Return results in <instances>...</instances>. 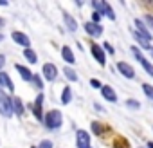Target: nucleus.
Wrapping results in <instances>:
<instances>
[{
    "mask_svg": "<svg viewBox=\"0 0 153 148\" xmlns=\"http://www.w3.org/2000/svg\"><path fill=\"white\" fill-rule=\"evenodd\" d=\"M42 123H43L45 128H49V130H58V128H61V125H63V114H61V110L52 108V110L45 112Z\"/></svg>",
    "mask_w": 153,
    "mask_h": 148,
    "instance_id": "obj_1",
    "label": "nucleus"
},
{
    "mask_svg": "<svg viewBox=\"0 0 153 148\" xmlns=\"http://www.w3.org/2000/svg\"><path fill=\"white\" fill-rule=\"evenodd\" d=\"M11 94L0 89V116L4 117H13V103H11Z\"/></svg>",
    "mask_w": 153,
    "mask_h": 148,
    "instance_id": "obj_2",
    "label": "nucleus"
},
{
    "mask_svg": "<svg viewBox=\"0 0 153 148\" xmlns=\"http://www.w3.org/2000/svg\"><path fill=\"white\" fill-rule=\"evenodd\" d=\"M131 52H133V56H135V60L142 65V69L149 74V76L153 78V63L151 61H148V58H144V54L140 52V49L137 47V45H131Z\"/></svg>",
    "mask_w": 153,
    "mask_h": 148,
    "instance_id": "obj_3",
    "label": "nucleus"
},
{
    "mask_svg": "<svg viewBox=\"0 0 153 148\" xmlns=\"http://www.w3.org/2000/svg\"><path fill=\"white\" fill-rule=\"evenodd\" d=\"M90 54H92V58H94L101 67L106 65V52H105V49L101 47V43L92 42V43H90Z\"/></svg>",
    "mask_w": 153,
    "mask_h": 148,
    "instance_id": "obj_4",
    "label": "nucleus"
},
{
    "mask_svg": "<svg viewBox=\"0 0 153 148\" xmlns=\"http://www.w3.org/2000/svg\"><path fill=\"white\" fill-rule=\"evenodd\" d=\"M43 101H45V94H43V92H40V94L36 96L34 103L29 107V108H31V112L34 114V117H36L40 123L43 121Z\"/></svg>",
    "mask_w": 153,
    "mask_h": 148,
    "instance_id": "obj_5",
    "label": "nucleus"
},
{
    "mask_svg": "<svg viewBox=\"0 0 153 148\" xmlns=\"http://www.w3.org/2000/svg\"><path fill=\"white\" fill-rule=\"evenodd\" d=\"M40 74H42V78L47 80V81H56L58 80V67L54 63L47 61V63L42 65V72Z\"/></svg>",
    "mask_w": 153,
    "mask_h": 148,
    "instance_id": "obj_6",
    "label": "nucleus"
},
{
    "mask_svg": "<svg viewBox=\"0 0 153 148\" xmlns=\"http://www.w3.org/2000/svg\"><path fill=\"white\" fill-rule=\"evenodd\" d=\"M76 146L78 148H92L90 144V134L83 128L76 130Z\"/></svg>",
    "mask_w": 153,
    "mask_h": 148,
    "instance_id": "obj_7",
    "label": "nucleus"
},
{
    "mask_svg": "<svg viewBox=\"0 0 153 148\" xmlns=\"http://www.w3.org/2000/svg\"><path fill=\"white\" fill-rule=\"evenodd\" d=\"M133 29H135V31H137L144 40H148V42H151V40H153V34H151V31L148 29V25L144 24V20H142V18H135V20H133Z\"/></svg>",
    "mask_w": 153,
    "mask_h": 148,
    "instance_id": "obj_8",
    "label": "nucleus"
},
{
    "mask_svg": "<svg viewBox=\"0 0 153 148\" xmlns=\"http://www.w3.org/2000/svg\"><path fill=\"white\" fill-rule=\"evenodd\" d=\"M115 69H117V72L121 74V76L126 78V80H133V78H135V69H133L128 61H117Z\"/></svg>",
    "mask_w": 153,
    "mask_h": 148,
    "instance_id": "obj_9",
    "label": "nucleus"
},
{
    "mask_svg": "<svg viewBox=\"0 0 153 148\" xmlns=\"http://www.w3.org/2000/svg\"><path fill=\"white\" fill-rule=\"evenodd\" d=\"M83 29H85V33L90 36V38H99L101 34H103V31H105V27L101 25V24H94V22H85L83 24Z\"/></svg>",
    "mask_w": 153,
    "mask_h": 148,
    "instance_id": "obj_10",
    "label": "nucleus"
},
{
    "mask_svg": "<svg viewBox=\"0 0 153 148\" xmlns=\"http://www.w3.org/2000/svg\"><path fill=\"white\" fill-rule=\"evenodd\" d=\"M0 89L6 90V92L11 94V96H13V92H15V83H13L11 76H9L6 70H0Z\"/></svg>",
    "mask_w": 153,
    "mask_h": 148,
    "instance_id": "obj_11",
    "label": "nucleus"
},
{
    "mask_svg": "<svg viewBox=\"0 0 153 148\" xmlns=\"http://www.w3.org/2000/svg\"><path fill=\"white\" fill-rule=\"evenodd\" d=\"M11 38H13V42H15L16 45H20V47H24V49H31V38H29L25 33H22V31H13V33H11Z\"/></svg>",
    "mask_w": 153,
    "mask_h": 148,
    "instance_id": "obj_12",
    "label": "nucleus"
},
{
    "mask_svg": "<svg viewBox=\"0 0 153 148\" xmlns=\"http://www.w3.org/2000/svg\"><path fill=\"white\" fill-rule=\"evenodd\" d=\"M11 103H13V116H18V117H22L24 114H25V103L22 101V98L20 96H15L13 94V98H11Z\"/></svg>",
    "mask_w": 153,
    "mask_h": 148,
    "instance_id": "obj_13",
    "label": "nucleus"
},
{
    "mask_svg": "<svg viewBox=\"0 0 153 148\" xmlns=\"http://www.w3.org/2000/svg\"><path fill=\"white\" fill-rule=\"evenodd\" d=\"M15 70L20 74V78L24 80V81H27V83H31V80H33V70L27 67V65H22V63H15Z\"/></svg>",
    "mask_w": 153,
    "mask_h": 148,
    "instance_id": "obj_14",
    "label": "nucleus"
},
{
    "mask_svg": "<svg viewBox=\"0 0 153 148\" xmlns=\"http://www.w3.org/2000/svg\"><path fill=\"white\" fill-rule=\"evenodd\" d=\"M59 54H61L63 61H65L68 67H72V65L76 63V56H74V51H72V47H70V45H63V47H61V51H59Z\"/></svg>",
    "mask_w": 153,
    "mask_h": 148,
    "instance_id": "obj_15",
    "label": "nucleus"
},
{
    "mask_svg": "<svg viewBox=\"0 0 153 148\" xmlns=\"http://www.w3.org/2000/svg\"><path fill=\"white\" fill-rule=\"evenodd\" d=\"M101 96H103L105 101H110V103H115V101H117V92H115V89L110 87V85H103V87H101Z\"/></svg>",
    "mask_w": 153,
    "mask_h": 148,
    "instance_id": "obj_16",
    "label": "nucleus"
},
{
    "mask_svg": "<svg viewBox=\"0 0 153 148\" xmlns=\"http://www.w3.org/2000/svg\"><path fill=\"white\" fill-rule=\"evenodd\" d=\"M63 22H65V25H67V29L68 31H72V33H76L78 31V20H76L72 15H68V13H63Z\"/></svg>",
    "mask_w": 153,
    "mask_h": 148,
    "instance_id": "obj_17",
    "label": "nucleus"
},
{
    "mask_svg": "<svg viewBox=\"0 0 153 148\" xmlns=\"http://www.w3.org/2000/svg\"><path fill=\"white\" fill-rule=\"evenodd\" d=\"M61 72H63V76H65L68 81H72V83H76V81H78V72L74 70V67H68V65H65Z\"/></svg>",
    "mask_w": 153,
    "mask_h": 148,
    "instance_id": "obj_18",
    "label": "nucleus"
},
{
    "mask_svg": "<svg viewBox=\"0 0 153 148\" xmlns=\"http://www.w3.org/2000/svg\"><path fill=\"white\" fill-rule=\"evenodd\" d=\"M131 34H133V38H135V42L139 43V47H140V49H146V51H149V49H151L149 42H148V40H144V38H142L135 29H131Z\"/></svg>",
    "mask_w": 153,
    "mask_h": 148,
    "instance_id": "obj_19",
    "label": "nucleus"
},
{
    "mask_svg": "<svg viewBox=\"0 0 153 148\" xmlns=\"http://www.w3.org/2000/svg\"><path fill=\"white\" fill-rule=\"evenodd\" d=\"M24 58H25L31 65L38 63V54H36V51H34V49H24Z\"/></svg>",
    "mask_w": 153,
    "mask_h": 148,
    "instance_id": "obj_20",
    "label": "nucleus"
},
{
    "mask_svg": "<svg viewBox=\"0 0 153 148\" xmlns=\"http://www.w3.org/2000/svg\"><path fill=\"white\" fill-rule=\"evenodd\" d=\"M105 128H106V126H105L101 121H92V125H90V130H92V134H96V135H99V137H101V135L106 132Z\"/></svg>",
    "mask_w": 153,
    "mask_h": 148,
    "instance_id": "obj_21",
    "label": "nucleus"
},
{
    "mask_svg": "<svg viewBox=\"0 0 153 148\" xmlns=\"http://www.w3.org/2000/svg\"><path fill=\"white\" fill-rule=\"evenodd\" d=\"M31 85H33L36 90H43V78H42V74H40V72H34V74H33Z\"/></svg>",
    "mask_w": 153,
    "mask_h": 148,
    "instance_id": "obj_22",
    "label": "nucleus"
},
{
    "mask_svg": "<svg viewBox=\"0 0 153 148\" xmlns=\"http://www.w3.org/2000/svg\"><path fill=\"white\" fill-rule=\"evenodd\" d=\"M72 101V89L67 85V87H63V90H61V105H68Z\"/></svg>",
    "mask_w": 153,
    "mask_h": 148,
    "instance_id": "obj_23",
    "label": "nucleus"
},
{
    "mask_svg": "<svg viewBox=\"0 0 153 148\" xmlns=\"http://www.w3.org/2000/svg\"><path fill=\"white\" fill-rule=\"evenodd\" d=\"M90 6H92V9H94V11H97V13H101V15H103L105 6H106V0H92Z\"/></svg>",
    "mask_w": 153,
    "mask_h": 148,
    "instance_id": "obj_24",
    "label": "nucleus"
},
{
    "mask_svg": "<svg viewBox=\"0 0 153 148\" xmlns=\"http://www.w3.org/2000/svg\"><path fill=\"white\" fill-rule=\"evenodd\" d=\"M103 16H106L108 20H112V22H115V13H114V9H112V6L106 2V6H105V11H103Z\"/></svg>",
    "mask_w": 153,
    "mask_h": 148,
    "instance_id": "obj_25",
    "label": "nucleus"
},
{
    "mask_svg": "<svg viewBox=\"0 0 153 148\" xmlns=\"http://www.w3.org/2000/svg\"><path fill=\"white\" fill-rule=\"evenodd\" d=\"M140 87H142L144 96H146V98H149V99L153 101V85H151V83H142Z\"/></svg>",
    "mask_w": 153,
    "mask_h": 148,
    "instance_id": "obj_26",
    "label": "nucleus"
},
{
    "mask_svg": "<svg viewBox=\"0 0 153 148\" xmlns=\"http://www.w3.org/2000/svg\"><path fill=\"white\" fill-rule=\"evenodd\" d=\"M126 107L131 108V110H139V108H140V103H139L137 99H133V98H128V99H126Z\"/></svg>",
    "mask_w": 153,
    "mask_h": 148,
    "instance_id": "obj_27",
    "label": "nucleus"
},
{
    "mask_svg": "<svg viewBox=\"0 0 153 148\" xmlns=\"http://www.w3.org/2000/svg\"><path fill=\"white\" fill-rule=\"evenodd\" d=\"M101 47L105 49V52H106V54H110V56H114V54H115V49H114V45H112L110 42H103V43H101Z\"/></svg>",
    "mask_w": 153,
    "mask_h": 148,
    "instance_id": "obj_28",
    "label": "nucleus"
},
{
    "mask_svg": "<svg viewBox=\"0 0 153 148\" xmlns=\"http://www.w3.org/2000/svg\"><path fill=\"white\" fill-rule=\"evenodd\" d=\"M36 148H54V144H52L51 139H42V141L36 144Z\"/></svg>",
    "mask_w": 153,
    "mask_h": 148,
    "instance_id": "obj_29",
    "label": "nucleus"
},
{
    "mask_svg": "<svg viewBox=\"0 0 153 148\" xmlns=\"http://www.w3.org/2000/svg\"><path fill=\"white\" fill-rule=\"evenodd\" d=\"M142 20H144V24L148 25V29H149V31H153V15H149V13H146Z\"/></svg>",
    "mask_w": 153,
    "mask_h": 148,
    "instance_id": "obj_30",
    "label": "nucleus"
},
{
    "mask_svg": "<svg viewBox=\"0 0 153 148\" xmlns=\"http://www.w3.org/2000/svg\"><path fill=\"white\" fill-rule=\"evenodd\" d=\"M101 20H103V15L97 13V11H92V18H90V22H94V24H101Z\"/></svg>",
    "mask_w": 153,
    "mask_h": 148,
    "instance_id": "obj_31",
    "label": "nucleus"
},
{
    "mask_svg": "<svg viewBox=\"0 0 153 148\" xmlns=\"http://www.w3.org/2000/svg\"><path fill=\"white\" fill-rule=\"evenodd\" d=\"M90 87H92V89H97V90H101V87H103V83H101L99 80H96V78H92V80H90Z\"/></svg>",
    "mask_w": 153,
    "mask_h": 148,
    "instance_id": "obj_32",
    "label": "nucleus"
},
{
    "mask_svg": "<svg viewBox=\"0 0 153 148\" xmlns=\"http://www.w3.org/2000/svg\"><path fill=\"white\" fill-rule=\"evenodd\" d=\"M4 65H6V56L0 54V70H4Z\"/></svg>",
    "mask_w": 153,
    "mask_h": 148,
    "instance_id": "obj_33",
    "label": "nucleus"
},
{
    "mask_svg": "<svg viewBox=\"0 0 153 148\" xmlns=\"http://www.w3.org/2000/svg\"><path fill=\"white\" fill-rule=\"evenodd\" d=\"M94 108H96L97 112H105V108H103V107H101L99 103H94Z\"/></svg>",
    "mask_w": 153,
    "mask_h": 148,
    "instance_id": "obj_34",
    "label": "nucleus"
},
{
    "mask_svg": "<svg viewBox=\"0 0 153 148\" xmlns=\"http://www.w3.org/2000/svg\"><path fill=\"white\" fill-rule=\"evenodd\" d=\"M0 6H4V7H6V6H9V2H7V0H0Z\"/></svg>",
    "mask_w": 153,
    "mask_h": 148,
    "instance_id": "obj_35",
    "label": "nucleus"
},
{
    "mask_svg": "<svg viewBox=\"0 0 153 148\" xmlns=\"http://www.w3.org/2000/svg\"><path fill=\"white\" fill-rule=\"evenodd\" d=\"M146 148H153V141H148L146 143Z\"/></svg>",
    "mask_w": 153,
    "mask_h": 148,
    "instance_id": "obj_36",
    "label": "nucleus"
},
{
    "mask_svg": "<svg viewBox=\"0 0 153 148\" xmlns=\"http://www.w3.org/2000/svg\"><path fill=\"white\" fill-rule=\"evenodd\" d=\"M4 25H6V20H4L2 16H0V27H4Z\"/></svg>",
    "mask_w": 153,
    "mask_h": 148,
    "instance_id": "obj_37",
    "label": "nucleus"
},
{
    "mask_svg": "<svg viewBox=\"0 0 153 148\" xmlns=\"http://www.w3.org/2000/svg\"><path fill=\"white\" fill-rule=\"evenodd\" d=\"M149 56H151V58H153V47H151V49H149Z\"/></svg>",
    "mask_w": 153,
    "mask_h": 148,
    "instance_id": "obj_38",
    "label": "nucleus"
},
{
    "mask_svg": "<svg viewBox=\"0 0 153 148\" xmlns=\"http://www.w3.org/2000/svg\"><path fill=\"white\" fill-rule=\"evenodd\" d=\"M0 42H4V34L2 33H0Z\"/></svg>",
    "mask_w": 153,
    "mask_h": 148,
    "instance_id": "obj_39",
    "label": "nucleus"
},
{
    "mask_svg": "<svg viewBox=\"0 0 153 148\" xmlns=\"http://www.w3.org/2000/svg\"><path fill=\"white\" fill-rule=\"evenodd\" d=\"M139 148H146V146H139Z\"/></svg>",
    "mask_w": 153,
    "mask_h": 148,
    "instance_id": "obj_40",
    "label": "nucleus"
},
{
    "mask_svg": "<svg viewBox=\"0 0 153 148\" xmlns=\"http://www.w3.org/2000/svg\"><path fill=\"white\" fill-rule=\"evenodd\" d=\"M31 148H36V146H31Z\"/></svg>",
    "mask_w": 153,
    "mask_h": 148,
    "instance_id": "obj_41",
    "label": "nucleus"
}]
</instances>
